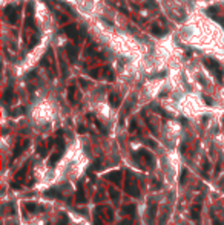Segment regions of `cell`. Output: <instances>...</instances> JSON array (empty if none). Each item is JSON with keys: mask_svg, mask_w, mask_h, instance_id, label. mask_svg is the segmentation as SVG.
I'll list each match as a JSON object with an SVG mask.
<instances>
[{"mask_svg": "<svg viewBox=\"0 0 224 225\" xmlns=\"http://www.w3.org/2000/svg\"><path fill=\"white\" fill-rule=\"evenodd\" d=\"M124 192L134 197H140V188L137 185V181L134 179L131 172H126V179H124Z\"/></svg>", "mask_w": 224, "mask_h": 225, "instance_id": "obj_1", "label": "cell"}, {"mask_svg": "<svg viewBox=\"0 0 224 225\" xmlns=\"http://www.w3.org/2000/svg\"><path fill=\"white\" fill-rule=\"evenodd\" d=\"M135 156V159H140V156L144 159V163L149 165V167H154L155 165V158H154V155L150 153V152H147V150H144V149H141L137 155H134Z\"/></svg>", "mask_w": 224, "mask_h": 225, "instance_id": "obj_2", "label": "cell"}, {"mask_svg": "<svg viewBox=\"0 0 224 225\" xmlns=\"http://www.w3.org/2000/svg\"><path fill=\"white\" fill-rule=\"evenodd\" d=\"M204 63H206V68L210 69L213 74H215V77H217L218 81H221V78H223V70H221V68H220L218 63L213 61V60H206Z\"/></svg>", "mask_w": 224, "mask_h": 225, "instance_id": "obj_3", "label": "cell"}, {"mask_svg": "<svg viewBox=\"0 0 224 225\" xmlns=\"http://www.w3.org/2000/svg\"><path fill=\"white\" fill-rule=\"evenodd\" d=\"M28 146H29V139H25V141H19V142H17V144H15V149H14V153H12V159L19 158L22 152L28 149Z\"/></svg>", "mask_w": 224, "mask_h": 225, "instance_id": "obj_4", "label": "cell"}, {"mask_svg": "<svg viewBox=\"0 0 224 225\" xmlns=\"http://www.w3.org/2000/svg\"><path fill=\"white\" fill-rule=\"evenodd\" d=\"M146 216L149 219V225H155V216H157V204H150L146 210Z\"/></svg>", "mask_w": 224, "mask_h": 225, "instance_id": "obj_5", "label": "cell"}, {"mask_svg": "<svg viewBox=\"0 0 224 225\" xmlns=\"http://www.w3.org/2000/svg\"><path fill=\"white\" fill-rule=\"evenodd\" d=\"M75 201H77L78 204H85V202H86V196H85V190H83V182H78V185H77Z\"/></svg>", "mask_w": 224, "mask_h": 225, "instance_id": "obj_6", "label": "cell"}, {"mask_svg": "<svg viewBox=\"0 0 224 225\" xmlns=\"http://www.w3.org/2000/svg\"><path fill=\"white\" fill-rule=\"evenodd\" d=\"M106 179H109V181H112L114 184H120V179H121V172L120 170H115V172H109L106 175Z\"/></svg>", "mask_w": 224, "mask_h": 225, "instance_id": "obj_7", "label": "cell"}, {"mask_svg": "<svg viewBox=\"0 0 224 225\" xmlns=\"http://www.w3.org/2000/svg\"><path fill=\"white\" fill-rule=\"evenodd\" d=\"M5 12H6V15H8V19H9L11 23H15V22H17V8L8 6L6 9H5Z\"/></svg>", "mask_w": 224, "mask_h": 225, "instance_id": "obj_8", "label": "cell"}, {"mask_svg": "<svg viewBox=\"0 0 224 225\" xmlns=\"http://www.w3.org/2000/svg\"><path fill=\"white\" fill-rule=\"evenodd\" d=\"M65 32L69 35L71 38H77V28H75V25H68V26H65Z\"/></svg>", "mask_w": 224, "mask_h": 225, "instance_id": "obj_9", "label": "cell"}, {"mask_svg": "<svg viewBox=\"0 0 224 225\" xmlns=\"http://www.w3.org/2000/svg\"><path fill=\"white\" fill-rule=\"evenodd\" d=\"M135 211H137V208H135V204H129V205H126V207H123L121 208V214H135Z\"/></svg>", "mask_w": 224, "mask_h": 225, "instance_id": "obj_10", "label": "cell"}, {"mask_svg": "<svg viewBox=\"0 0 224 225\" xmlns=\"http://www.w3.org/2000/svg\"><path fill=\"white\" fill-rule=\"evenodd\" d=\"M109 104L114 107V109H117V107L120 106V97L117 94H111L109 95Z\"/></svg>", "mask_w": 224, "mask_h": 225, "instance_id": "obj_11", "label": "cell"}, {"mask_svg": "<svg viewBox=\"0 0 224 225\" xmlns=\"http://www.w3.org/2000/svg\"><path fill=\"white\" fill-rule=\"evenodd\" d=\"M200 210H201V204H200V202L196 204V205H193V207H192V210H190V216H192V219L198 221V218H200Z\"/></svg>", "mask_w": 224, "mask_h": 225, "instance_id": "obj_12", "label": "cell"}, {"mask_svg": "<svg viewBox=\"0 0 224 225\" xmlns=\"http://www.w3.org/2000/svg\"><path fill=\"white\" fill-rule=\"evenodd\" d=\"M25 208L28 210V211H31V213H34V211H43V210H45L43 207H37L34 202H26V204H25Z\"/></svg>", "mask_w": 224, "mask_h": 225, "instance_id": "obj_13", "label": "cell"}, {"mask_svg": "<svg viewBox=\"0 0 224 225\" xmlns=\"http://www.w3.org/2000/svg\"><path fill=\"white\" fill-rule=\"evenodd\" d=\"M66 49H68V54H69V60H71V61H75V60H77V49L72 46V44H68Z\"/></svg>", "mask_w": 224, "mask_h": 225, "instance_id": "obj_14", "label": "cell"}, {"mask_svg": "<svg viewBox=\"0 0 224 225\" xmlns=\"http://www.w3.org/2000/svg\"><path fill=\"white\" fill-rule=\"evenodd\" d=\"M26 170H28V165H23L22 168H20V172H17V175H15V181L17 182H22L23 181V178H25V175H26Z\"/></svg>", "mask_w": 224, "mask_h": 225, "instance_id": "obj_15", "label": "cell"}, {"mask_svg": "<svg viewBox=\"0 0 224 225\" xmlns=\"http://www.w3.org/2000/svg\"><path fill=\"white\" fill-rule=\"evenodd\" d=\"M61 158V155H60V152H55V153H54L51 158H49V161H48V164H49V167H54L57 164V161Z\"/></svg>", "mask_w": 224, "mask_h": 225, "instance_id": "obj_16", "label": "cell"}, {"mask_svg": "<svg viewBox=\"0 0 224 225\" xmlns=\"http://www.w3.org/2000/svg\"><path fill=\"white\" fill-rule=\"evenodd\" d=\"M45 196L46 197H60V193L57 192V188H48L45 192Z\"/></svg>", "mask_w": 224, "mask_h": 225, "instance_id": "obj_17", "label": "cell"}, {"mask_svg": "<svg viewBox=\"0 0 224 225\" xmlns=\"http://www.w3.org/2000/svg\"><path fill=\"white\" fill-rule=\"evenodd\" d=\"M109 196H111V199L114 201V202H118V199H120V193L115 190V188H109Z\"/></svg>", "mask_w": 224, "mask_h": 225, "instance_id": "obj_18", "label": "cell"}, {"mask_svg": "<svg viewBox=\"0 0 224 225\" xmlns=\"http://www.w3.org/2000/svg\"><path fill=\"white\" fill-rule=\"evenodd\" d=\"M74 95H75V87H74V86H71V87L68 89V98H69V101H71V103H75Z\"/></svg>", "mask_w": 224, "mask_h": 225, "instance_id": "obj_19", "label": "cell"}, {"mask_svg": "<svg viewBox=\"0 0 224 225\" xmlns=\"http://www.w3.org/2000/svg\"><path fill=\"white\" fill-rule=\"evenodd\" d=\"M57 135H58V133H57ZM55 142H57L58 150H60V152H63V150H65V142H63V138H60V135H58V138H57V141H55Z\"/></svg>", "mask_w": 224, "mask_h": 225, "instance_id": "obj_20", "label": "cell"}, {"mask_svg": "<svg viewBox=\"0 0 224 225\" xmlns=\"http://www.w3.org/2000/svg\"><path fill=\"white\" fill-rule=\"evenodd\" d=\"M11 97H12V89H8V91L5 92V95H3V100L8 103V101H11Z\"/></svg>", "mask_w": 224, "mask_h": 225, "instance_id": "obj_21", "label": "cell"}, {"mask_svg": "<svg viewBox=\"0 0 224 225\" xmlns=\"http://www.w3.org/2000/svg\"><path fill=\"white\" fill-rule=\"evenodd\" d=\"M209 168H210V164H209V161L207 159H204L203 161V170H204V175L207 176V172H209Z\"/></svg>", "mask_w": 224, "mask_h": 225, "instance_id": "obj_22", "label": "cell"}, {"mask_svg": "<svg viewBox=\"0 0 224 225\" xmlns=\"http://www.w3.org/2000/svg\"><path fill=\"white\" fill-rule=\"evenodd\" d=\"M103 70H104V69H101V68H100V69H92V70H91V75H92L94 78H98Z\"/></svg>", "mask_w": 224, "mask_h": 225, "instance_id": "obj_23", "label": "cell"}, {"mask_svg": "<svg viewBox=\"0 0 224 225\" xmlns=\"http://www.w3.org/2000/svg\"><path fill=\"white\" fill-rule=\"evenodd\" d=\"M69 222V218H68V214H61V219L58 222V225H68Z\"/></svg>", "mask_w": 224, "mask_h": 225, "instance_id": "obj_24", "label": "cell"}, {"mask_svg": "<svg viewBox=\"0 0 224 225\" xmlns=\"http://www.w3.org/2000/svg\"><path fill=\"white\" fill-rule=\"evenodd\" d=\"M95 126H97V127H98V129H100V132H101L103 135H106V129L103 127V124H101V123H98V121H95Z\"/></svg>", "mask_w": 224, "mask_h": 225, "instance_id": "obj_25", "label": "cell"}, {"mask_svg": "<svg viewBox=\"0 0 224 225\" xmlns=\"http://www.w3.org/2000/svg\"><path fill=\"white\" fill-rule=\"evenodd\" d=\"M91 168H92V170H100V159H97L95 163L91 165Z\"/></svg>", "mask_w": 224, "mask_h": 225, "instance_id": "obj_26", "label": "cell"}, {"mask_svg": "<svg viewBox=\"0 0 224 225\" xmlns=\"http://www.w3.org/2000/svg\"><path fill=\"white\" fill-rule=\"evenodd\" d=\"M186 175H187V172H186V170H183V172H181V176H180V184H184V181H186Z\"/></svg>", "mask_w": 224, "mask_h": 225, "instance_id": "obj_27", "label": "cell"}, {"mask_svg": "<svg viewBox=\"0 0 224 225\" xmlns=\"http://www.w3.org/2000/svg\"><path fill=\"white\" fill-rule=\"evenodd\" d=\"M152 32H154V34H157V35H160V34H163V31H161V29H158V28H157V26H155V28H152Z\"/></svg>", "mask_w": 224, "mask_h": 225, "instance_id": "obj_28", "label": "cell"}, {"mask_svg": "<svg viewBox=\"0 0 224 225\" xmlns=\"http://www.w3.org/2000/svg\"><path fill=\"white\" fill-rule=\"evenodd\" d=\"M135 129H137V124H135V121H132V123H131V127H129V130H131V132H134Z\"/></svg>", "mask_w": 224, "mask_h": 225, "instance_id": "obj_29", "label": "cell"}, {"mask_svg": "<svg viewBox=\"0 0 224 225\" xmlns=\"http://www.w3.org/2000/svg\"><path fill=\"white\" fill-rule=\"evenodd\" d=\"M94 225H104V224L101 222V219H100V218H95V221H94Z\"/></svg>", "mask_w": 224, "mask_h": 225, "instance_id": "obj_30", "label": "cell"}, {"mask_svg": "<svg viewBox=\"0 0 224 225\" xmlns=\"http://www.w3.org/2000/svg\"><path fill=\"white\" fill-rule=\"evenodd\" d=\"M120 225H132V221H121Z\"/></svg>", "mask_w": 224, "mask_h": 225, "instance_id": "obj_31", "label": "cell"}, {"mask_svg": "<svg viewBox=\"0 0 224 225\" xmlns=\"http://www.w3.org/2000/svg\"><path fill=\"white\" fill-rule=\"evenodd\" d=\"M220 168H221V161H218V165L215 168V173H220Z\"/></svg>", "mask_w": 224, "mask_h": 225, "instance_id": "obj_32", "label": "cell"}, {"mask_svg": "<svg viewBox=\"0 0 224 225\" xmlns=\"http://www.w3.org/2000/svg\"><path fill=\"white\" fill-rule=\"evenodd\" d=\"M213 225H223V224H221V222H220L217 218H213Z\"/></svg>", "mask_w": 224, "mask_h": 225, "instance_id": "obj_33", "label": "cell"}, {"mask_svg": "<svg viewBox=\"0 0 224 225\" xmlns=\"http://www.w3.org/2000/svg\"><path fill=\"white\" fill-rule=\"evenodd\" d=\"M204 101L207 104H212V100H210V98H207V97H204Z\"/></svg>", "mask_w": 224, "mask_h": 225, "instance_id": "obj_34", "label": "cell"}, {"mask_svg": "<svg viewBox=\"0 0 224 225\" xmlns=\"http://www.w3.org/2000/svg\"><path fill=\"white\" fill-rule=\"evenodd\" d=\"M78 132H80V133H85V127H83V126H78Z\"/></svg>", "mask_w": 224, "mask_h": 225, "instance_id": "obj_35", "label": "cell"}, {"mask_svg": "<svg viewBox=\"0 0 224 225\" xmlns=\"http://www.w3.org/2000/svg\"><path fill=\"white\" fill-rule=\"evenodd\" d=\"M218 9H217V8H210V9H209V12H217Z\"/></svg>", "mask_w": 224, "mask_h": 225, "instance_id": "obj_36", "label": "cell"}, {"mask_svg": "<svg viewBox=\"0 0 224 225\" xmlns=\"http://www.w3.org/2000/svg\"><path fill=\"white\" fill-rule=\"evenodd\" d=\"M221 185H224V178L221 179Z\"/></svg>", "mask_w": 224, "mask_h": 225, "instance_id": "obj_37", "label": "cell"}]
</instances>
